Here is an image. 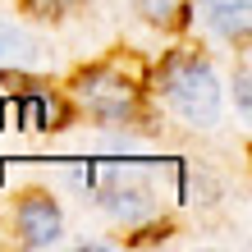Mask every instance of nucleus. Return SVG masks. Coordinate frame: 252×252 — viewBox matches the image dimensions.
<instances>
[{"label":"nucleus","instance_id":"f257e3e1","mask_svg":"<svg viewBox=\"0 0 252 252\" xmlns=\"http://www.w3.org/2000/svg\"><path fill=\"white\" fill-rule=\"evenodd\" d=\"M160 92L188 124H216L220 120V83L206 60L197 55H170L160 69Z\"/></svg>","mask_w":252,"mask_h":252},{"label":"nucleus","instance_id":"f03ea898","mask_svg":"<svg viewBox=\"0 0 252 252\" xmlns=\"http://www.w3.org/2000/svg\"><path fill=\"white\" fill-rule=\"evenodd\" d=\"M78 96L101 115V120H124V115L138 106V87L124 83L120 73H110V69H87V73H78Z\"/></svg>","mask_w":252,"mask_h":252},{"label":"nucleus","instance_id":"7ed1b4c3","mask_svg":"<svg viewBox=\"0 0 252 252\" xmlns=\"http://www.w3.org/2000/svg\"><path fill=\"white\" fill-rule=\"evenodd\" d=\"M60 206H55L46 192H28V197L19 202V234L28 248H51L60 243Z\"/></svg>","mask_w":252,"mask_h":252},{"label":"nucleus","instance_id":"20e7f679","mask_svg":"<svg viewBox=\"0 0 252 252\" xmlns=\"http://www.w3.org/2000/svg\"><path fill=\"white\" fill-rule=\"evenodd\" d=\"M206 5V23L216 28L225 41H243L252 28V5L248 0H202Z\"/></svg>","mask_w":252,"mask_h":252},{"label":"nucleus","instance_id":"39448f33","mask_svg":"<svg viewBox=\"0 0 252 252\" xmlns=\"http://www.w3.org/2000/svg\"><path fill=\"white\" fill-rule=\"evenodd\" d=\"M101 206L115 216V220H128V225H138V220L152 216V192H147L142 184H120V188H106L101 192Z\"/></svg>","mask_w":252,"mask_h":252},{"label":"nucleus","instance_id":"423d86ee","mask_svg":"<svg viewBox=\"0 0 252 252\" xmlns=\"http://www.w3.org/2000/svg\"><path fill=\"white\" fill-rule=\"evenodd\" d=\"M69 110L60 96H28L23 101V124L28 128H64Z\"/></svg>","mask_w":252,"mask_h":252},{"label":"nucleus","instance_id":"0eeeda50","mask_svg":"<svg viewBox=\"0 0 252 252\" xmlns=\"http://www.w3.org/2000/svg\"><path fill=\"white\" fill-rule=\"evenodd\" d=\"M37 55V41L23 32V28H14V23H5L0 19V69L5 64H28Z\"/></svg>","mask_w":252,"mask_h":252},{"label":"nucleus","instance_id":"6e6552de","mask_svg":"<svg viewBox=\"0 0 252 252\" xmlns=\"http://www.w3.org/2000/svg\"><path fill=\"white\" fill-rule=\"evenodd\" d=\"M184 9H188V0H138V14L147 23H156V28L184 23Z\"/></svg>","mask_w":252,"mask_h":252},{"label":"nucleus","instance_id":"1a4fd4ad","mask_svg":"<svg viewBox=\"0 0 252 252\" xmlns=\"http://www.w3.org/2000/svg\"><path fill=\"white\" fill-rule=\"evenodd\" d=\"M73 5H78V0H23V9L37 14V19H64Z\"/></svg>","mask_w":252,"mask_h":252},{"label":"nucleus","instance_id":"9d476101","mask_svg":"<svg viewBox=\"0 0 252 252\" xmlns=\"http://www.w3.org/2000/svg\"><path fill=\"white\" fill-rule=\"evenodd\" d=\"M234 96H239V110L248 115V106H252V96H248V69H239V87H234Z\"/></svg>","mask_w":252,"mask_h":252}]
</instances>
